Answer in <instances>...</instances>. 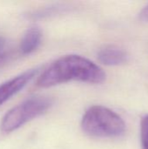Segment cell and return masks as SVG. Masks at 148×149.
<instances>
[{"mask_svg":"<svg viewBox=\"0 0 148 149\" xmlns=\"http://www.w3.org/2000/svg\"><path fill=\"white\" fill-rule=\"evenodd\" d=\"M106 79V72L97 64L83 56L70 54L51 63L38 77L37 86L48 88L72 80L101 84Z\"/></svg>","mask_w":148,"mask_h":149,"instance_id":"cell-1","label":"cell"},{"mask_svg":"<svg viewBox=\"0 0 148 149\" xmlns=\"http://www.w3.org/2000/svg\"><path fill=\"white\" fill-rule=\"evenodd\" d=\"M83 131L93 137L114 138L123 135L126 132V123L114 111L104 106L89 107L81 120Z\"/></svg>","mask_w":148,"mask_h":149,"instance_id":"cell-2","label":"cell"},{"mask_svg":"<svg viewBox=\"0 0 148 149\" xmlns=\"http://www.w3.org/2000/svg\"><path fill=\"white\" fill-rule=\"evenodd\" d=\"M52 105L53 100L47 96L28 98L5 113L0 123V129L3 133H11L46 113Z\"/></svg>","mask_w":148,"mask_h":149,"instance_id":"cell-3","label":"cell"},{"mask_svg":"<svg viewBox=\"0 0 148 149\" xmlns=\"http://www.w3.org/2000/svg\"><path fill=\"white\" fill-rule=\"evenodd\" d=\"M38 72V68H33L20 73L0 85V106L19 93Z\"/></svg>","mask_w":148,"mask_h":149,"instance_id":"cell-4","label":"cell"},{"mask_svg":"<svg viewBox=\"0 0 148 149\" xmlns=\"http://www.w3.org/2000/svg\"><path fill=\"white\" fill-rule=\"evenodd\" d=\"M98 59L103 65L115 66L127 62L128 55L126 51L118 46L107 45L99 51Z\"/></svg>","mask_w":148,"mask_h":149,"instance_id":"cell-5","label":"cell"},{"mask_svg":"<svg viewBox=\"0 0 148 149\" xmlns=\"http://www.w3.org/2000/svg\"><path fill=\"white\" fill-rule=\"evenodd\" d=\"M42 31L38 27H31L24 34L19 49L24 55L34 52L40 45L42 41Z\"/></svg>","mask_w":148,"mask_h":149,"instance_id":"cell-6","label":"cell"},{"mask_svg":"<svg viewBox=\"0 0 148 149\" xmlns=\"http://www.w3.org/2000/svg\"><path fill=\"white\" fill-rule=\"evenodd\" d=\"M140 140L141 148L148 149V114L145 115L140 121Z\"/></svg>","mask_w":148,"mask_h":149,"instance_id":"cell-7","label":"cell"},{"mask_svg":"<svg viewBox=\"0 0 148 149\" xmlns=\"http://www.w3.org/2000/svg\"><path fill=\"white\" fill-rule=\"evenodd\" d=\"M139 17L140 19L144 22V23H148V4L146 5L142 10L140 12V15H139Z\"/></svg>","mask_w":148,"mask_h":149,"instance_id":"cell-8","label":"cell"},{"mask_svg":"<svg viewBox=\"0 0 148 149\" xmlns=\"http://www.w3.org/2000/svg\"><path fill=\"white\" fill-rule=\"evenodd\" d=\"M2 55H3V54H0V56H1V57H3V56H2Z\"/></svg>","mask_w":148,"mask_h":149,"instance_id":"cell-9","label":"cell"}]
</instances>
